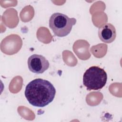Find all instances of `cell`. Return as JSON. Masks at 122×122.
<instances>
[{
	"label": "cell",
	"instance_id": "2",
	"mask_svg": "<svg viewBox=\"0 0 122 122\" xmlns=\"http://www.w3.org/2000/svg\"><path fill=\"white\" fill-rule=\"evenodd\" d=\"M76 23V20L74 18H69L65 14L56 12L51 15L49 25L55 36L63 37L70 33Z\"/></svg>",
	"mask_w": 122,
	"mask_h": 122
},
{
	"label": "cell",
	"instance_id": "1",
	"mask_svg": "<svg viewBox=\"0 0 122 122\" xmlns=\"http://www.w3.org/2000/svg\"><path fill=\"white\" fill-rule=\"evenodd\" d=\"M24 93L31 105L43 107L53 101L56 90L49 81L38 78L31 81L27 85Z\"/></svg>",
	"mask_w": 122,
	"mask_h": 122
},
{
	"label": "cell",
	"instance_id": "3",
	"mask_svg": "<svg viewBox=\"0 0 122 122\" xmlns=\"http://www.w3.org/2000/svg\"><path fill=\"white\" fill-rule=\"evenodd\" d=\"M107 75L104 69L96 66L90 67L84 72L83 84L88 90H98L106 83Z\"/></svg>",
	"mask_w": 122,
	"mask_h": 122
},
{
	"label": "cell",
	"instance_id": "5",
	"mask_svg": "<svg viewBox=\"0 0 122 122\" xmlns=\"http://www.w3.org/2000/svg\"><path fill=\"white\" fill-rule=\"evenodd\" d=\"M98 36L102 41L110 43L114 41L116 37V29L112 24L107 23L99 29Z\"/></svg>",
	"mask_w": 122,
	"mask_h": 122
},
{
	"label": "cell",
	"instance_id": "4",
	"mask_svg": "<svg viewBox=\"0 0 122 122\" xmlns=\"http://www.w3.org/2000/svg\"><path fill=\"white\" fill-rule=\"evenodd\" d=\"M49 61L41 55L34 54L28 59V68L33 73H42L49 68Z\"/></svg>",
	"mask_w": 122,
	"mask_h": 122
}]
</instances>
